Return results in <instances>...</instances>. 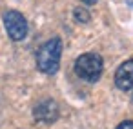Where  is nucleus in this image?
Listing matches in <instances>:
<instances>
[{"instance_id": "2", "label": "nucleus", "mask_w": 133, "mask_h": 129, "mask_svg": "<svg viewBox=\"0 0 133 129\" xmlns=\"http://www.w3.org/2000/svg\"><path fill=\"white\" fill-rule=\"evenodd\" d=\"M104 62L98 53H84L75 60V73L86 82H97L102 76Z\"/></svg>"}, {"instance_id": "4", "label": "nucleus", "mask_w": 133, "mask_h": 129, "mask_svg": "<svg viewBox=\"0 0 133 129\" xmlns=\"http://www.w3.org/2000/svg\"><path fill=\"white\" fill-rule=\"evenodd\" d=\"M58 104L53 100V98H46V100H40L35 109H33V116L37 122H42V124H53L58 120Z\"/></svg>"}, {"instance_id": "3", "label": "nucleus", "mask_w": 133, "mask_h": 129, "mask_svg": "<svg viewBox=\"0 0 133 129\" xmlns=\"http://www.w3.org/2000/svg\"><path fill=\"white\" fill-rule=\"evenodd\" d=\"M4 26H6V31L9 35V38L15 40V42H20L28 37V29H29L28 20L20 11H15V9L6 11L4 13Z\"/></svg>"}, {"instance_id": "7", "label": "nucleus", "mask_w": 133, "mask_h": 129, "mask_svg": "<svg viewBox=\"0 0 133 129\" xmlns=\"http://www.w3.org/2000/svg\"><path fill=\"white\" fill-rule=\"evenodd\" d=\"M117 129H133V120H124L117 125Z\"/></svg>"}, {"instance_id": "5", "label": "nucleus", "mask_w": 133, "mask_h": 129, "mask_svg": "<svg viewBox=\"0 0 133 129\" xmlns=\"http://www.w3.org/2000/svg\"><path fill=\"white\" fill-rule=\"evenodd\" d=\"M115 85L120 91L133 89V58H129L118 66V69L115 71Z\"/></svg>"}, {"instance_id": "6", "label": "nucleus", "mask_w": 133, "mask_h": 129, "mask_svg": "<svg viewBox=\"0 0 133 129\" xmlns=\"http://www.w3.org/2000/svg\"><path fill=\"white\" fill-rule=\"evenodd\" d=\"M73 17H75V20L80 22V24H88V22L91 20V15H89L84 8H77V9L73 11Z\"/></svg>"}, {"instance_id": "1", "label": "nucleus", "mask_w": 133, "mask_h": 129, "mask_svg": "<svg viewBox=\"0 0 133 129\" xmlns=\"http://www.w3.org/2000/svg\"><path fill=\"white\" fill-rule=\"evenodd\" d=\"M60 56H62V40L60 38H51L44 42L38 51H37V67L44 75H55L60 66Z\"/></svg>"}, {"instance_id": "8", "label": "nucleus", "mask_w": 133, "mask_h": 129, "mask_svg": "<svg viewBox=\"0 0 133 129\" xmlns=\"http://www.w3.org/2000/svg\"><path fill=\"white\" fill-rule=\"evenodd\" d=\"M82 2H84L86 6H93V4H97V0H82Z\"/></svg>"}]
</instances>
